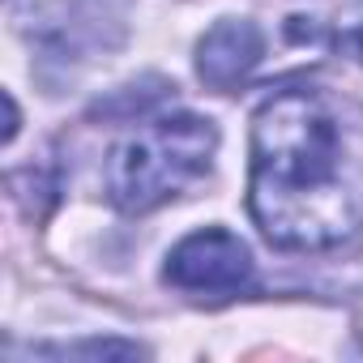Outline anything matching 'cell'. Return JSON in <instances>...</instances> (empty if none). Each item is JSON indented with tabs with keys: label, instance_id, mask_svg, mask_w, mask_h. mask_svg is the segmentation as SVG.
Listing matches in <instances>:
<instances>
[{
	"label": "cell",
	"instance_id": "5b68a950",
	"mask_svg": "<svg viewBox=\"0 0 363 363\" xmlns=\"http://www.w3.org/2000/svg\"><path fill=\"white\" fill-rule=\"evenodd\" d=\"M342 43H346V48H350V52L363 60V18H354V26L346 30V39H342Z\"/></svg>",
	"mask_w": 363,
	"mask_h": 363
},
{
	"label": "cell",
	"instance_id": "3957f363",
	"mask_svg": "<svg viewBox=\"0 0 363 363\" xmlns=\"http://www.w3.org/2000/svg\"><path fill=\"white\" fill-rule=\"evenodd\" d=\"M162 278L193 295H235L252 282V252L227 227H206L167 252Z\"/></svg>",
	"mask_w": 363,
	"mask_h": 363
},
{
	"label": "cell",
	"instance_id": "7a4b0ae2",
	"mask_svg": "<svg viewBox=\"0 0 363 363\" xmlns=\"http://www.w3.org/2000/svg\"><path fill=\"white\" fill-rule=\"evenodd\" d=\"M218 150V128L206 116L175 111L158 116L111 150L107 193L124 214H150L175 201L210 171Z\"/></svg>",
	"mask_w": 363,
	"mask_h": 363
},
{
	"label": "cell",
	"instance_id": "277c9868",
	"mask_svg": "<svg viewBox=\"0 0 363 363\" xmlns=\"http://www.w3.org/2000/svg\"><path fill=\"white\" fill-rule=\"evenodd\" d=\"M261 60H265V35L248 18H223L197 43V77L218 94L244 86Z\"/></svg>",
	"mask_w": 363,
	"mask_h": 363
},
{
	"label": "cell",
	"instance_id": "8992f818",
	"mask_svg": "<svg viewBox=\"0 0 363 363\" xmlns=\"http://www.w3.org/2000/svg\"><path fill=\"white\" fill-rule=\"evenodd\" d=\"M5 111H9V124H5V145H9V141L18 137V120H22V116H18V103H13V94H5Z\"/></svg>",
	"mask_w": 363,
	"mask_h": 363
},
{
	"label": "cell",
	"instance_id": "6da1fadb",
	"mask_svg": "<svg viewBox=\"0 0 363 363\" xmlns=\"http://www.w3.org/2000/svg\"><path fill=\"white\" fill-rule=\"evenodd\" d=\"M248 214L274 248L337 252L363 240V107L295 86L252 116Z\"/></svg>",
	"mask_w": 363,
	"mask_h": 363
}]
</instances>
